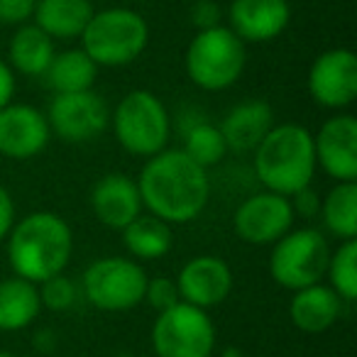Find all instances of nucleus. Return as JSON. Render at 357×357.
Masks as SVG:
<instances>
[{
	"mask_svg": "<svg viewBox=\"0 0 357 357\" xmlns=\"http://www.w3.org/2000/svg\"><path fill=\"white\" fill-rule=\"evenodd\" d=\"M142 208L169 225H184L206 211L211 199L208 169L199 167L181 149H162L144 159L137 174Z\"/></svg>",
	"mask_w": 357,
	"mask_h": 357,
	"instance_id": "1",
	"label": "nucleus"
},
{
	"mask_svg": "<svg viewBox=\"0 0 357 357\" xmlns=\"http://www.w3.org/2000/svg\"><path fill=\"white\" fill-rule=\"evenodd\" d=\"M6 250L15 277L42 284L66 272L74 255V233L54 211H32L15 220L6 238Z\"/></svg>",
	"mask_w": 357,
	"mask_h": 357,
	"instance_id": "2",
	"label": "nucleus"
},
{
	"mask_svg": "<svg viewBox=\"0 0 357 357\" xmlns=\"http://www.w3.org/2000/svg\"><path fill=\"white\" fill-rule=\"evenodd\" d=\"M252 169L267 191L294 196L316 178L313 132L298 123H277L255 147Z\"/></svg>",
	"mask_w": 357,
	"mask_h": 357,
	"instance_id": "3",
	"label": "nucleus"
},
{
	"mask_svg": "<svg viewBox=\"0 0 357 357\" xmlns=\"http://www.w3.org/2000/svg\"><path fill=\"white\" fill-rule=\"evenodd\" d=\"M79 40L98 69H120L147 50L149 25L132 8H105L93 13Z\"/></svg>",
	"mask_w": 357,
	"mask_h": 357,
	"instance_id": "4",
	"label": "nucleus"
},
{
	"mask_svg": "<svg viewBox=\"0 0 357 357\" xmlns=\"http://www.w3.org/2000/svg\"><path fill=\"white\" fill-rule=\"evenodd\" d=\"M110 130L115 142L132 157L149 159L169 147L172 115L157 93L135 89L110 110Z\"/></svg>",
	"mask_w": 357,
	"mask_h": 357,
	"instance_id": "5",
	"label": "nucleus"
},
{
	"mask_svg": "<svg viewBox=\"0 0 357 357\" xmlns=\"http://www.w3.org/2000/svg\"><path fill=\"white\" fill-rule=\"evenodd\" d=\"M248 66V45L228 25L199 30L184 54L189 81L201 91L218 93L240 81Z\"/></svg>",
	"mask_w": 357,
	"mask_h": 357,
	"instance_id": "6",
	"label": "nucleus"
},
{
	"mask_svg": "<svg viewBox=\"0 0 357 357\" xmlns=\"http://www.w3.org/2000/svg\"><path fill=\"white\" fill-rule=\"evenodd\" d=\"M331 257V245L323 230L303 225L291 228L272 245L269 252V277L287 291L323 282Z\"/></svg>",
	"mask_w": 357,
	"mask_h": 357,
	"instance_id": "7",
	"label": "nucleus"
},
{
	"mask_svg": "<svg viewBox=\"0 0 357 357\" xmlns=\"http://www.w3.org/2000/svg\"><path fill=\"white\" fill-rule=\"evenodd\" d=\"M144 287H147V272L142 262L120 255H108L91 262L84 269L79 284L81 296L105 313L132 311L144 301Z\"/></svg>",
	"mask_w": 357,
	"mask_h": 357,
	"instance_id": "8",
	"label": "nucleus"
},
{
	"mask_svg": "<svg viewBox=\"0 0 357 357\" xmlns=\"http://www.w3.org/2000/svg\"><path fill=\"white\" fill-rule=\"evenodd\" d=\"M215 323L208 311L178 301L157 313L149 333V345L157 357H213Z\"/></svg>",
	"mask_w": 357,
	"mask_h": 357,
	"instance_id": "9",
	"label": "nucleus"
},
{
	"mask_svg": "<svg viewBox=\"0 0 357 357\" xmlns=\"http://www.w3.org/2000/svg\"><path fill=\"white\" fill-rule=\"evenodd\" d=\"M45 115L52 135L69 144L93 142L110 125L108 103L93 89L79 93H54Z\"/></svg>",
	"mask_w": 357,
	"mask_h": 357,
	"instance_id": "10",
	"label": "nucleus"
},
{
	"mask_svg": "<svg viewBox=\"0 0 357 357\" xmlns=\"http://www.w3.org/2000/svg\"><path fill=\"white\" fill-rule=\"evenodd\" d=\"M294 211L289 196L274 191L250 194L233 213V233L240 243L255 248H272L282 235L294 228Z\"/></svg>",
	"mask_w": 357,
	"mask_h": 357,
	"instance_id": "11",
	"label": "nucleus"
},
{
	"mask_svg": "<svg viewBox=\"0 0 357 357\" xmlns=\"http://www.w3.org/2000/svg\"><path fill=\"white\" fill-rule=\"evenodd\" d=\"M308 96L333 113L347 110L357 98V56L347 47H333L313 59L306 76Z\"/></svg>",
	"mask_w": 357,
	"mask_h": 357,
	"instance_id": "12",
	"label": "nucleus"
},
{
	"mask_svg": "<svg viewBox=\"0 0 357 357\" xmlns=\"http://www.w3.org/2000/svg\"><path fill=\"white\" fill-rule=\"evenodd\" d=\"M316 167L333 181H357V120L352 113H335L313 135Z\"/></svg>",
	"mask_w": 357,
	"mask_h": 357,
	"instance_id": "13",
	"label": "nucleus"
},
{
	"mask_svg": "<svg viewBox=\"0 0 357 357\" xmlns=\"http://www.w3.org/2000/svg\"><path fill=\"white\" fill-rule=\"evenodd\" d=\"M52 130L47 115L30 103H8L0 110V154L13 162L35 159L47 149Z\"/></svg>",
	"mask_w": 357,
	"mask_h": 357,
	"instance_id": "14",
	"label": "nucleus"
},
{
	"mask_svg": "<svg viewBox=\"0 0 357 357\" xmlns=\"http://www.w3.org/2000/svg\"><path fill=\"white\" fill-rule=\"evenodd\" d=\"M174 279H176L181 301L204 308V311L220 306L233 291V269L225 259L215 255L191 257Z\"/></svg>",
	"mask_w": 357,
	"mask_h": 357,
	"instance_id": "15",
	"label": "nucleus"
},
{
	"mask_svg": "<svg viewBox=\"0 0 357 357\" xmlns=\"http://www.w3.org/2000/svg\"><path fill=\"white\" fill-rule=\"evenodd\" d=\"M291 22L289 0H230L228 27L245 45H267Z\"/></svg>",
	"mask_w": 357,
	"mask_h": 357,
	"instance_id": "16",
	"label": "nucleus"
},
{
	"mask_svg": "<svg viewBox=\"0 0 357 357\" xmlns=\"http://www.w3.org/2000/svg\"><path fill=\"white\" fill-rule=\"evenodd\" d=\"M91 211L100 225L110 230H123L139 213H144L137 181L123 172L100 176L91 189Z\"/></svg>",
	"mask_w": 357,
	"mask_h": 357,
	"instance_id": "17",
	"label": "nucleus"
},
{
	"mask_svg": "<svg viewBox=\"0 0 357 357\" xmlns=\"http://www.w3.org/2000/svg\"><path fill=\"white\" fill-rule=\"evenodd\" d=\"M277 125L274 108L262 98H248L243 103L233 105L223 120L218 123V130L225 139L228 152L252 154L255 147L267 137L269 130Z\"/></svg>",
	"mask_w": 357,
	"mask_h": 357,
	"instance_id": "18",
	"label": "nucleus"
},
{
	"mask_svg": "<svg viewBox=\"0 0 357 357\" xmlns=\"http://www.w3.org/2000/svg\"><path fill=\"white\" fill-rule=\"evenodd\" d=\"M342 306H345V301L326 282H318L298 289V291H291L289 321L301 333L321 335L337 323V318L342 316Z\"/></svg>",
	"mask_w": 357,
	"mask_h": 357,
	"instance_id": "19",
	"label": "nucleus"
},
{
	"mask_svg": "<svg viewBox=\"0 0 357 357\" xmlns=\"http://www.w3.org/2000/svg\"><path fill=\"white\" fill-rule=\"evenodd\" d=\"M93 13L91 0H37L32 22L54 42H69L79 40Z\"/></svg>",
	"mask_w": 357,
	"mask_h": 357,
	"instance_id": "20",
	"label": "nucleus"
},
{
	"mask_svg": "<svg viewBox=\"0 0 357 357\" xmlns=\"http://www.w3.org/2000/svg\"><path fill=\"white\" fill-rule=\"evenodd\" d=\"M56 50L54 40L47 37L35 22L15 27V35L8 45V66L15 74L30 76V79H42L47 66L52 64Z\"/></svg>",
	"mask_w": 357,
	"mask_h": 357,
	"instance_id": "21",
	"label": "nucleus"
},
{
	"mask_svg": "<svg viewBox=\"0 0 357 357\" xmlns=\"http://www.w3.org/2000/svg\"><path fill=\"white\" fill-rule=\"evenodd\" d=\"M40 313L42 303L37 284L15 277V274L0 279V331H25L40 318Z\"/></svg>",
	"mask_w": 357,
	"mask_h": 357,
	"instance_id": "22",
	"label": "nucleus"
},
{
	"mask_svg": "<svg viewBox=\"0 0 357 357\" xmlns=\"http://www.w3.org/2000/svg\"><path fill=\"white\" fill-rule=\"evenodd\" d=\"M120 233H123V245L128 255L137 262H154V259L167 257L174 245L172 225L152 213H139Z\"/></svg>",
	"mask_w": 357,
	"mask_h": 357,
	"instance_id": "23",
	"label": "nucleus"
},
{
	"mask_svg": "<svg viewBox=\"0 0 357 357\" xmlns=\"http://www.w3.org/2000/svg\"><path fill=\"white\" fill-rule=\"evenodd\" d=\"M42 79L47 81L52 93H79L96 86L98 66L81 47H76V50L56 52Z\"/></svg>",
	"mask_w": 357,
	"mask_h": 357,
	"instance_id": "24",
	"label": "nucleus"
},
{
	"mask_svg": "<svg viewBox=\"0 0 357 357\" xmlns=\"http://www.w3.org/2000/svg\"><path fill=\"white\" fill-rule=\"evenodd\" d=\"M326 233L333 238H357V181H335L326 196H321V213Z\"/></svg>",
	"mask_w": 357,
	"mask_h": 357,
	"instance_id": "25",
	"label": "nucleus"
},
{
	"mask_svg": "<svg viewBox=\"0 0 357 357\" xmlns=\"http://www.w3.org/2000/svg\"><path fill=\"white\" fill-rule=\"evenodd\" d=\"M181 152L189 159H194L199 167L211 169L215 164H220L228 154L225 139L220 135L218 125L211 120H196L184 130V147Z\"/></svg>",
	"mask_w": 357,
	"mask_h": 357,
	"instance_id": "26",
	"label": "nucleus"
},
{
	"mask_svg": "<svg viewBox=\"0 0 357 357\" xmlns=\"http://www.w3.org/2000/svg\"><path fill=\"white\" fill-rule=\"evenodd\" d=\"M328 287L345 303L357 298V240H342L328 257L326 277Z\"/></svg>",
	"mask_w": 357,
	"mask_h": 357,
	"instance_id": "27",
	"label": "nucleus"
},
{
	"mask_svg": "<svg viewBox=\"0 0 357 357\" xmlns=\"http://www.w3.org/2000/svg\"><path fill=\"white\" fill-rule=\"evenodd\" d=\"M37 291H40L42 308H47V311H54V313L71 311V308L76 306V301H79V296H81L79 284H76L71 277H66L64 272L56 274V277L45 279L42 284H37Z\"/></svg>",
	"mask_w": 357,
	"mask_h": 357,
	"instance_id": "28",
	"label": "nucleus"
},
{
	"mask_svg": "<svg viewBox=\"0 0 357 357\" xmlns=\"http://www.w3.org/2000/svg\"><path fill=\"white\" fill-rule=\"evenodd\" d=\"M144 301L152 311L162 313L167 308L176 306L181 301L178 296L176 279L172 277H147V287H144Z\"/></svg>",
	"mask_w": 357,
	"mask_h": 357,
	"instance_id": "29",
	"label": "nucleus"
},
{
	"mask_svg": "<svg viewBox=\"0 0 357 357\" xmlns=\"http://www.w3.org/2000/svg\"><path fill=\"white\" fill-rule=\"evenodd\" d=\"M37 0H0V25L20 27L32 22Z\"/></svg>",
	"mask_w": 357,
	"mask_h": 357,
	"instance_id": "30",
	"label": "nucleus"
},
{
	"mask_svg": "<svg viewBox=\"0 0 357 357\" xmlns=\"http://www.w3.org/2000/svg\"><path fill=\"white\" fill-rule=\"evenodd\" d=\"M191 25L199 30H211V27L223 25V10L215 0H194V6L189 10Z\"/></svg>",
	"mask_w": 357,
	"mask_h": 357,
	"instance_id": "31",
	"label": "nucleus"
},
{
	"mask_svg": "<svg viewBox=\"0 0 357 357\" xmlns=\"http://www.w3.org/2000/svg\"><path fill=\"white\" fill-rule=\"evenodd\" d=\"M289 201H291L294 218L313 220L321 213V196H318V191H313V186L296 191L294 196H289Z\"/></svg>",
	"mask_w": 357,
	"mask_h": 357,
	"instance_id": "32",
	"label": "nucleus"
},
{
	"mask_svg": "<svg viewBox=\"0 0 357 357\" xmlns=\"http://www.w3.org/2000/svg\"><path fill=\"white\" fill-rule=\"evenodd\" d=\"M17 220V211H15V201H13V194L0 184V243H6L8 233L15 225Z\"/></svg>",
	"mask_w": 357,
	"mask_h": 357,
	"instance_id": "33",
	"label": "nucleus"
},
{
	"mask_svg": "<svg viewBox=\"0 0 357 357\" xmlns=\"http://www.w3.org/2000/svg\"><path fill=\"white\" fill-rule=\"evenodd\" d=\"M15 91H17L15 71L8 66L6 59H0V110L15 100Z\"/></svg>",
	"mask_w": 357,
	"mask_h": 357,
	"instance_id": "34",
	"label": "nucleus"
},
{
	"mask_svg": "<svg viewBox=\"0 0 357 357\" xmlns=\"http://www.w3.org/2000/svg\"><path fill=\"white\" fill-rule=\"evenodd\" d=\"M32 345L40 352H54V347H56L54 331H52V328H40V331L35 333V337H32Z\"/></svg>",
	"mask_w": 357,
	"mask_h": 357,
	"instance_id": "35",
	"label": "nucleus"
},
{
	"mask_svg": "<svg viewBox=\"0 0 357 357\" xmlns=\"http://www.w3.org/2000/svg\"><path fill=\"white\" fill-rule=\"evenodd\" d=\"M220 357H243V352H240L238 347H225V350L220 352Z\"/></svg>",
	"mask_w": 357,
	"mask_h": 357,
	"instance_id": "36",
	"label": "nucleus"
},
{
	"mask_svg": "<svg viewBox=\"0 0 357 357\" xmlns=\"http://www.w3.org/2000/svg\"><path fill=\"white\" fill-rule=\"evenodd\" d=\"M0 357H17L15 352H10V350H0Z\"/></svg>",
	"mask_w": 357,
	"mask_h": 357,
	"instance_id": "37",
	"label": "nucleus"
}]
</instances>
